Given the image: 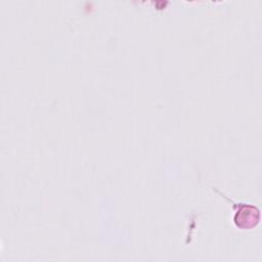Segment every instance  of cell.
<instances>
[{"label":"cell","mask_w":262,"mask_h":262,"mask_svg":"<svg viewBox=\"0 0 262 262\" xmlns=\"http://www.w3.org/2000/svg\"><path fill=\"white\" fill-rule=\"evenodd\" d=\"M227 199L226 196H224ZM233 204L235 209L233 215V223L239 229H251L259 223L260 212L252 204L247 203H233L231 200L227 199Z\"/></svg>","instance_id":"cell-1"}]
</instances>
